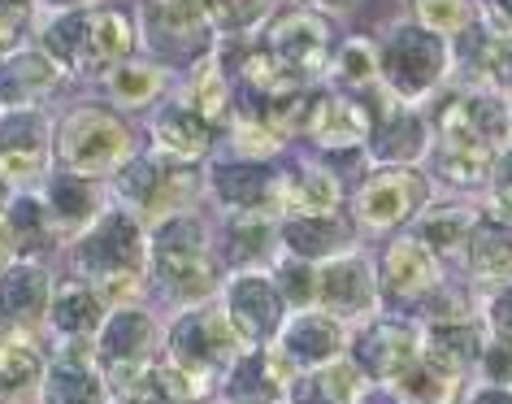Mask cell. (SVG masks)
Instances as JSON below:
<instances>
[{
    "mask_svg": "<svg viewBox=\"0 0 512 404\" xmlns=\"http://www.w3.org/2000/svg\"><path fill=\"white\" fill-rule=\"evenodd\" d=\"M369 383H374V378L356 361L335 357L304 383V404H356L369 391Z\"/></svg>",
    "mask_w": 512,
    "mask_h": 404,
    "instance_id": "obj_28",
    "label": "cell"
},
{
    "mask_svg": "<svg viewBox=\"0 0 512 404\" xmlns=\"http://www.w3.org/2000/svg\"><path fill=\"white\" fill-rule=\"evenodd\" d=\"M421 205H426V183H421L417 170H382L361 187V196H356V213H361V222L374 226V231L400 226L404 218H413Z\"/></svg>",
    "mask_w": 512,
    "mask_h": 404,
    "instance_id": "obj_7",
    "label": "cell"
},
{
    "mask_svg": "<svg viewBox=\"0 0 512 404\" xmlns=\"http://www.w3.org/2000/svg\"><path fill=\"white\" fill-rule=\"evenodd\" d=\"M243 352V335L235 331V322L226 318V309H196L174 326L170 335V361L187 365L204 378L230 374V365Z\"/></svg>",
    "mask_w": 512,
    "mask_h": 404,
    "instance_id": "obj_5",
    "label": "cell"
},
{
    "mask_svg": "<svg viewBox=\"0 0 512 404\" xmlns=\"http://www.w3.org/2000/svg\"><path fill=\"white\" fill-rule=\"evenodd\" d=\"M491 222H504L512 226V153L504 157V170H499V183H495V192H491Z\"/></svg>",
    "mask_w": 512,
    "mask_h": 404,
    "instance_id": "obj_46",
    "label": "cell"
},
{
    "mask_svg": "<svg viewBox=\"0 0 512 404\" xmlns=\"http://www.w3.org/2000/svg\"><path fill=\"white\" fill-rule=\"evenodd\" d=\"M278 179L265 166H217L213 170V192L243 213H261L278 205Z\"/></svg>",
    "mask_w": 512,
    "mask_h": 404,
    "instance_id": "obj_22",
    "label": "cell"
},
{
    "mask_svg": "<svg viewBox=\"0 0 512 404\" xmlns=\"http://www.w3.org/2000/svg\"><path fill=\"white\" fill-rule=\"evenodd\" d=\"M456 374L447 361L430 357V352H421L417 365H408V370L395 378V391H400L404 404H447L456 396Z\"/></svg>",
    "mask_w": 512,
    "mask_h": 404,
    "instance_id": "obj_26",
    "label": "cell"
},
{
    "mask_svg": "<svg viewBox=\"0 0 512 404\" xmlns=\"http://www.w3.org/2000/svg\"><path fill=\"white\" fill-rule=\"evenodd\" d=\"M61 61L40 53V48H18L14 57L0 61V113L5 109H27L61 83Z\"/></svg>",
    "mask_w": 512,
    "mask_h": 404,
    "instance_id": "obj_13",
    "label": "cell"
},
{
    "mask_svg": "<svg viewBox=\"0 0 512 404\" xmlns=\"http://www.w3.org/2000/svg\"><path fill=\"white\" fill-rule=\"evenodd\" d=\"M22 44V0H0V61L14 57Z\"/></svg>",
    "mask_w": 512,
    "mask_h": 404,
    "instance_id": "obj_45",
    "label": "cell"
},
{
    "mask_svg": "<svg viewBox=\"0 0 512 404\" xmlns=\"http://www.w3.org/2000/svg\"><path fill=\"white\" fill-rule=\"evenodd\" d=\"M87 18L92 14H61L44 35V53L61 66H87Z\"/></svg>",
    "mask_w": 512,
    "mask_h": 404,
    "instance_id": "obj_38",
    "label": "cell"
},
{
    "mask_svg": "<svg viewBox=\"0 0 512 404\" xmlns=\"http://www.w3.org/2000/svg\"><path fill=\"white\" fill-rule=\"evenodd\" d=\"M421 352V335L408 322H374L356 339V365L378 383H395L408 365L421 361Z\"/></svg>",
    "mask_w": 512,
    "mask_h": 404,
    "instance_id": "obj_9",
    "label": "cell"
},
{
    "mask_svg": "<svg viewBox=\"0 0 512 404\" xmlns=\"http://www.w3.org/2000/svg\"><path fill=\"white\" fill-rule=\"evenodd\" d=\"M48 166V122L35 109L0 113V174L5 183H27Z\"/></svg>",
    "mask_w": 512,
    "mask_h": 404,
    "instance_id": "obj_8",
    "label": "cell"
},
{
    "mask_svg": "<svg viewBox=\"0 0 512 404\" xmlns=\"http://www.w3.org/2000/svg\"><path fill=\"white\" fill-rule=\"evenodd\" d=\"M148 31L157 44H170V53H196L209 31V0H152Z\"/></svg>",
    "mask_w": 512,
    "mask_h": 404,
    "instance_id": "obj_15",
    "label": "cell"
},
{
    "mask_svg": "<svg viewBox=\"0 0 512 404\" xmlns=\"http://www.w3.org/2000/svg\"><path fill=\"white\" fill-rule=\"evenodd\" d=\"M265 48L296 79H309V74H317L330 61V27L317 14H309V9H287V14H278L270 22Z\"/></svg>",
    "mask_w": 512,
    "mask_h": 404,
    "instance_id": "obj_6",
    "label": "cell"
},
{
    "mask_svg": "<svg viewBox=\"0 0 512 404\" xmlns=\"http://www.w3.org/2000/svg\"><path fill=\"white\" fill-rule=\"evenodd\" d=\"M495 161V144L478 131H465V126H447L443 144H439V174L452 183H478L491 174Z\"/></svg>",
    "mask_w": 512,
    "mask_h": 404,
    "instance_id": "obj_21",
    "label": "cell"
},
{
    "mask_svg": "<svg viewBox=\"0 0 512 404\" xmlns=\"http://www.w3.org/2000/svg\"><path fill=\"white\" fill-rule=\"evenodd\" d=\"M274 244H278V235H274V226L261 218V213H243V218L230 226V261L235 265H261V261H270L274 257Z\"/></svg>",
    "mask_w": 512,
    "mask_h": 404,
    "instance_id": "obj_36",
    "label": "cell"
},
{
    "mask_svg": "<svg viewBox=\"0 0 512 404\" xmlns=\"http://www.w3.org/2000/svg\"><path fill=\"white\" fill-rule=\"evenodd\" d=\"M283 391L287 387L265 370V348L239 357L235 365H230V374H226V400L230 404H274Z\"/></svg>",
    "mask_w": 512,
    "mask_h": 404,
    "instance_id": "obj_32",
    "label": "cell"
},
{
    "mask_svg": "<svg viewBox=\"0 0 512 404\" xmlns=\"http://www.w3.org/2000/svg\"><path fill=\"white\" fill-rule=\"evenodd\" d=\"M191 109L200 113L204 122H222L230 109V92H226V70L217 61H200L196 66V83H191Z\"/></svg>",
    "mask_w": 512,
    "mask_h": 404,
    "instance_id": "obj_39",
    "label": "cell"
},
{
    "mask_svg": "<svg viewBox=\"0 0 512 404\" xmlns=\"http://www.w3.org/2000/svg\"><path fill=\"white\" fill-rule=\"evenodd\" d=\"M378 74L400 100H417L447 74V44L426 27H400L382 48Z\"/></svg>",
    "mask_w": 512,
    "mask_h": 404,
    "instance_id": "obj_4",
    "label": "cell"
},
{
    "mask_svg": "<svg viewBox=\"0 0 512 404\" xmlns=\"http://www.w3.org/2000/svg\"><path fill=\"white\" fill-rule=\"evenodd\" d=\"M482 357H486V374L499 378V383H512V339L499 335L495 344H486Z\"/></svg>",
    "mask_w": 512,
    "mask_h": 404,
    "instance_id": "obj_47",
    "label": "cell"
},
{
    "mask_svg": "<svg viewBox=\"0 0 512 404\" xmlns=\"http://www.w3.org/2000/svg\"><path fill=\"white\" fill-rule=\"evenodd\" d=\"M317 305H322L335 322L365 318L374 309V274L361 257H335L317 274Z\"/></svg>",
    "mask_w": 512,
    "mask_h": 404,
    "instance_id": "obj_11",
    "label": "cell"
},
{
    "mask_svg": "<svg viewBox=\"0 0 512 404\" xmlns=\"http://www.w3.org/2000/svg\"><path fill=\"white\" fill-rule=\"evenodd\" d=\"M122 196L131 200L139 213L165 222V213L170 209L187 205L191 174L178 170V166H161V161H135V166L122 170Z\"/></svg>",
    "mask_w": 512,
    "mask_h": 404,
    "instance_id": "obj_12",
    "label": "cell"
},
{
    "mask_svg": "<svg viewBox=\"0 0 512 404\" xmlns=\"http://www.w3.org/2000/svg\"><path fill=\"white\" fill-rule=\"evenodd\" d=\"M313 5H330V9H348L352 0H313Z\"/></svg>",
    "mask_w": 512,
    "mask_h": 404,
    "instance_id": "obj_53",
    "label": "cell"
},
{
    "mask_svg": "<svg viewBox=\"0 0 512 404\" xmlns=\"http://www.w3.org/2000/svg\"><path fill=\"white\" fill-rule=\"evenodd\" d=\"M48 5H53V9H61V14H66V9H74V5H83V0H48Z\"/></svg>",
    "mask_w": 512,
    "mask_h": 404,
    "instance_id": "obj_52",
    "label": "cell"
},
{
    "mask_svg": "<svg viewBox=\"0 0 512 404\" xmlns=\"http://www.w3.org/2000/svg\"><path fill=\"white\" fill-rule=\"evenodd\" d=\"M469 261L478 279H512V226L482 222L469 235Z\"/></svg>",
    "mask_w": 512,
    "mask_h": 404,
    "instance_id": "obj_34",
    "label": "cell"
},
{
    "mask_svg": "<svg viewBox=\"0 0 512 404\" xmlns=\"http://www.w3.org/2000/svg\"><path fill=\"white\" fill-rule=\"evenodd\" d=\"M5 231H9V244H14V252H40V248H48V239H53V209H48V200L14 196L5 205Z\"/></svg>",
    "mask_w": 512,
    "mask_h": 404,
    "instance_id": "obj_31",
    "label": "cell"
},
{
    "mask_svg": "<svg viewBox=\"0 0 512 404\" xmlns=\"http://www.w3.org/2000/svg\"><path fill=\"white\" fill-rule=\"evenodd\" d=\"M48 209H53V222L57 226H70V231H79V226L96 222V213H100L96 183L61 170L57 179H53V187H48Z\"/></svg>",
    "mask_w": 512,
    "mask_h": 404,
    "instance_id": "obj_29",
    "label": "cell"
},
{
    "mask_svg": "<svg viewBox=\"0 0 512 404\" xmlns=\"http://www.w3.org/2000/svg\"><path fill=\"white\" fill-rule=\"evenodd\" d=\"M434 252L421 244V239H395L387 248V261H382V283H387L391 296H421L434 287Z\"/></svg>",
    "mask_w": 512,
    "mask_h": 404,
    "instance_id": "obj_20",
    "label": "cell"
},
{
    "mask_svg": "<svg viewBox=\"0 0 512 404\" xmlns=\"http://www.w3.org/2000/svg\"><path fill=\"white\" fill-rule=\"evenodd\" d=\"M148 261V244L139 235V222L122 209H109L100 213L96 226L79 239L74 248V265L79 274H87L96 287L109 283V279H126V274H139Z\"/></svg>",
    "mask_w": 512,
    "mask_h": 404,
    "instance_id": "obj_3",
    "label": "cell"
},
{
    "mask_svg": "<svg viewBox=\"0 0 512 404\" xmlns=\"http://www.w3.org/2000/svg\"><path fill=\"white\" fill-rule=\"evenodd\" d=\"M369 148H374L378 161H395V166L404 161L408 166L413 157L426 153V126L408 109H387L382 122L374 126V135H369Z\"/></svg>",
    "mask_w": 512,
    "mask_h": 404,
    "instance_id": "obj_25",
    "label": "cell"
},
{
    "mask_svg": "<svg viewBox=\"0 0 512 404\" xmlns=\"http://www.w3.org/2000/svg\"><path fill=\"white\" fill-rule=\"evenodd\" d=\"M348 226L339 218H291L283 226V244L296 252V257H326L335 261L343 248H348Z\"/></svg>",
    "mask_w": 512,
    "mask_h": 404,
    "instance_id": "obj_30",
    "label": "cell"
},
{
    "mask_svg": "<svg viewBox=\"0 0 512 404\" xmlns=\"http://www.w3.org/2000/svg\"><path fill=\"white\" fill-rule=\"evenodd\" d=\"M278 287H283V300L296 309L317 305V274L304 265V257H291L278 265Z\"/></svg>",
    "mask_w": 512,
    "mask_h": 404,
    "instance_id": "obj_42",
    "label": "cell"
},
{
    "mask_svg": "<svg viewBox=\"0 0 512 404\" xmlns=\"http://www.w3.org/2000/svg\"><path fill=\"white\" fill-rule=\"evenodd\" d=\"M14 252V244H9V231H5V213H0V261Z\"/></svg>",
    "mask_w": 512,
    "mask_h": 404,
    "instance_id": "obj_51",
    "label": "cell"
},
{
    "mask_svg": "<svg viewBox=\"0 0 512 404\" xmlns=\"http://www.w3.org/2000/svg\"><path fill=\"white\" fill-rule=\"evenodd\" d=\"M278 348H283L300 370L304 365H326V361H335L343 348V322H335L330 313H300L283 331Z\"/></svg>",
    "mask_w": 512,
    "mask_h": 404,
    "instance_id": "obj_18",
    "label": "cell"
},
{
    "mask_svg": "<svg viewBox=\"0 0 512 404\" xmlns=\"http://www.w3.org/2000/svg\"><path fill=\"white\" fill-rule=\"evenodd\" d=\"M40 400L44 404H109V391H105V378H100L83 357L70 352L66 361H57L53 370L44 374Z\"/></svg>",
    "mask_w": 512,
    "mask_h": 404,
    "instance_id": "obj_24",
    "label": "cell"
},
{
    "mask_svg": "<svg viewBox=\"0 0 512 404\" xmlns=\"http://www.w3.org/2000/svg\"><path fill=\"white\" fill-rule=\"evenodd\" d=\"M278 209L291 218H335L339 209V179L322 166H296L278 179Z\"/></svg>",
    "mask_w": 512,
    "mask_h": 404,
    "instance_id": "obj_14",
    "label": "cell"
},
{
    "mask_svg": "<svg viewBox=\"0 0 512 404\" xmlns=\"http://www.w3.org/2000/svg\"><path fill=\"white\" fill-rule=\"evenodd\" d=\"M491 318H495V331L504 335V339H512V287L491 305Z\"/></svg>",
    "mask_w": 512,
    "mask_h": 404,
    "instance_id": "obj_48",
    "label": "cell"
},
{
    "mask_svg": "<svg viewBox=\"0 0 512 404\" xmlns=\"http://www.w3.org/2000/svg\"><path fill=\"white\" fill-rule=\"evenodd\" d=\"M152 318L144 309H118V313H109L105 326H100V357H105L109 365H126V361H144L148 357V348H152Z\"/></svg>",
    "mask_w": 512,
    "mask_h": 404,
    "instance_id": "obj_23",
    "label": "cell"
},
{
    "mask_svg": "<svg viewBox=\"0 0 512 404\" xmlns=\"http://www.w3.org/2000/svg\"><path fill=\"white\" fill-rule=\"evenodd\" d=\"M148 257H152V270H157L161 287L174 292L178 300H200L217 287V270H213L209 252H204V231L191 218L161 222Z\"/></svg>",
    "mask_w": 512,
    "mask_h": 404,
    "instance_id": "obj_2",
    "label": "cell"
},
{
    "mask_svg": "<svg viewBox=\"0 0 512 404\" xmlns=\"http://www.w3.org/2000/svg\"><path fill=\"white\" fill-rule=\"evenodd\" d=\"M48 318H53V331L61 339H70V344H87V339L100 335V326H105V296H100L96 287H87L83 279H70V283H61L53 292V309H48Z\"/></svg>",
    "mask_w": 512,
    "mask_h": 404,
    "instance_id": "obj_16",
    "label": "cell"
},
{
    "mask_svg": "<svg viewBox=\"0 0 512 404\" xmlns=\"http://www.w3.org/2000/svg\"><path fill=\"white\" fill-rule=\"evenodd\" d=\"M309 135L322 148H352L369 135V113L348 96H322L309 109Z\"/></svg>",
    "mask_w": 512,
    "mask_h": 404,
    "instance_id": "obj_19",
    "label": "cell"
},
{
    "mask_svg": "<svg viewBox=\"0 0 512 404\" xmlns=\"http://www.w3.org/2000/svg\"><path fill=\"white\" fill-rule=\"evenodd\" d=\"M48 274L35 261H18L0 274V318L14 326H35L48 313Z\"/></svg>",
    "mask_w": 512,
    "mask_h": 404,
    "instance_id": "obj_17",
    "label": "cell"
},
{
    "mask_svg": "<svg viewBox=\"0 0 512 404\" xmlns=\"http://www.w3.org/2000/svg\"><path fill=\"white\" fill-rule=\"evenodd\" d=\"M161 87H165V74L157 66H148V61H122L109 74V96L122 100V105H148Z\"/></svg>",
    "mask_w": 512,
    "mask_h": 404,
    "instance_id": "obj_37",
    "label": "cell"
},
{
    "mask_svg": "<svg viewBox=\"0 0 512 404\" xmlns=\"http://www.w3.org/2000/svg\"><path fill=\"white\" fill-rule=\"evenodd\" d=\"M473 235V213L469 209H443V213H430L426 222H421V244L430 252H452L460 239Z\"/></svg>",
    "mask_w": 512,
    "mask_h": 404,
    "instance_id": "obj_40",
    "label": "cell"
},
{
    "mask_svg": "<svg viewBox=\"0 0 512 404\" xmlns=\"http://www.w3.org/2000/svg\"><path fill=\"white\" fill-rule=\"evenodd\" d=\"M469 404H512V391L508 387H486V391H478Z\"/></svg>",
    "mask_w": 512,
    "mask_h": 404,
    "instance_id": "obj_49",
    "label": "cell"
},
{
    "mask_svg": "<svg viewBox=\"0 0 512 404\" xmlns=\"http://www.w3.org/2000/svg\"><path fill=\"white\" fill-rule=\"evenodd\" d=\"M417 18H421L426 31L447 40V35H465L469 18H473V5L469 0H417Z\"/></svg>",
    "mask_w": 512,
    "mask_h": 404,
    "instance_id": "obj_41",
    "label": "cell"
},
{
    "mask_svg": "<svg viewBox=\"0 0 512 404\" xmlns=\"http://www.w3.org/2000/svg\"><path fill=\"white\" fill-rule=\"evenodd\" d=\"M226 318L235 322L243 344H265L283 326V292L261 274H243L226 292Z\"/></svg>",
    "mask_w": 512,
    "mask_h": 404,
    "instance_id": "obj_10",
    "label": "cell"
},
{
    "mask_svg": "<svg viewBox=\"0 0 512 404\" xmlns=\"http://www.w3.org/2000/svg\"><path fill=\"white\" fill-rule=\"evenodd\" d=\"M131 157V131L118 113L109 109H79L61 122L57 131V161L66 174L79 179H100L126 166Z\"/></svg>",
    "mask_w": 512,
    "mask_h": 404,
    "instance_id": "obj_1",
    "label": "cell"
},
{
    "mask_svg": "<svg viewBox=\"0 0 512 404\" xmlns=\"http://www.w3.org/2000/svg\"><path fill=\"white\" fill-rule=\"evenodd\" d=\"M157 148L178 161H196L209 148V122L191 105H170L157 118Z\"/></svg>",
    "mask_w": 512,
    "mask_h": 404,
    "instance_id": "obj_27",
    "label": "cell"
},
{
    "mask_svg": "<svg viewBox=\"0 0 512 404\" xmlns=\"http://www.w3.org/2000/svg\"><path fill=\"white\" fill-rule=\"evenodd\" d=\"M135 48V27L118 9H100L87 18V66L96 61H122Z\"/></svg>",
    "mask_w": 512,
    "mask_h": 404,
    "instance_id": "obj_35",
    "label": "cell"
},
{
    "mask_svg": "<svg viewBox=\"0 0 512 404\" xmlns=\"http://www.w3.org/2000/svg\"><path fill=\"white\" fill-rule=\"evenodd\" d=\"M339 74L348 83H374V74H378V57H374V44H365V40H348L339 48Z\"/></svg>",
    "mask_w": 512,
    "mask_h": 404,
    "instance_id": "obj_43",
    "label": "cell"
},
{
    "mask_svg": "<svg viewBox=\"0 0 512 404\" xmlns=\"http://www.w3.org/2000/svg\"><path fill=\"white\" fill-rule=\"evenodd\" d=\"M495 14L504 18V22H499V27H504V31H512V0H495Z\"/></svg>",
    "mask_w": 512,
    "mask_h": 404,
    "instance_id": "obj_50",
    "label": "cell"
},
{
    "mask_svg": "<svg viewBox=\"0 0 512 404\" xmlns=\"http://www.w3.org/2000/svg\"><path fill=\"white\" fill-rule=\"evenodd\" d=\"M44 383V361L27 339H0V400H18Z\"/></svg>",
    "mask_w": 512,
    "mask_h": 404,
    "instance_id": "obj_33",
    "label": "cell"
},
{
    "mask_svg": "<svg viewBox=\"0 0 512 404\" xmlns=\"http://www.w3.org/2000/svg\"><path fill=\"white\" fill-rule=\"evenodd\" d=\"M265 0H209V18L217 22V27H252L256 18H261Z\"/></svg>",
    "mask_w": 512,
    "mask_h": 404,
    "instance_id": "obj_44",
    "label": "cell"
}]
</instances>
